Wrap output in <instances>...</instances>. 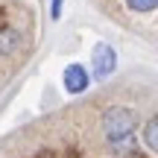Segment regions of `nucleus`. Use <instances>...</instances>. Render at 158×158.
<instances>
[{"instance_id":"1","label":"nucleus","mask_w":158,"mask_h":158,"mask_svg":"<svg viewBox=\"0 0 158 158\" xmlns=\"http://www.w3.org/2000/svg\"><path fill=\"white\" fill-rule=\"evenodd\" d=\"M100 129L114 155H129L138 147V114L126 106H111L102 111Z\"/></svg>"},{"instance_id":"2","label":"nucleus","mask_w":158,"mask_h":158,"mask_svg":"<svg viewBox=\"0 0 158 158\" xmlns=\"http://www.w3.org/2000/svg\"><path fill=\"white\" fill-rule=\"evenodd\" d=\"M114 68H117V50L111 44H106V41L94 44V53H91V79L102 82V79H108L114 73Z\"/></svg>"},{"instance_id":"3","label":"nucleus","mask_w":158,"mask_h":158,"mask_svg":"<svg viewBox=\"0 0 158 158\" xmlns=\"http://www.w3.org/2000/svg\"><path fill=\"white\" fill-rule=\"evenodd\" d=\"M62 85H64V91L68 94H82V91H88V85H91V73H88V68L85 64H68L64 68V73H62Z\"/></svg>"},{"instance_id":"4","label":"nucleus","mask_w":158,"mask_h":158,"mask_svg":"<svg viewBox=\"0 0 158 158\" xmlns=\"http://www.w3.org/2000/svg\"><path fill=\"white\" fill-rule=\"evenodd\" d=\"M23 50V32L15 27H0V59Z\"/></svg>"},{"instance_id":"5","label":"nucleus","mask_w":158,"mask_h":158,"mask_svg":"<svg viewBox=\"0 0 158 158\" xmlns=\"http://www.w3.org/2000/svg\"><path fill=\"white\" fill-rule=\"evenodd\" d=\"M155 123H158L155 117H149L147 123H143V143H147V149H149V152H155V149H158V135H155Z\"/></svg>"},{"instance_id":"6","label":"nucleus","mask_w":158,"mask_h":158,"mask_svg":"<svg viewBox=\"0 0 158 158\" xmlns=\"http://www.w3.org/2000/svg\"><path fill=\"white\" fill-rule=\"evenodd\" d=\"M123 3L129 6L132 12H141V15H147V12H152V9H155L158 0H123Z\"/></svg>"},{"instance_id":"7","label":"nucleus","mask_w":158,"mask_h":158,"mask_svg":"<svg viewBox=\"0 0 158 158\" xmlns=\"http://www.w3.org/2000/svg\"><path fill=\"white\" fill-rule=\"evenodd\" d=\"M50 18H53V21H59V18H62V0H53V9H50Z\"/></svg>"}]
</instances>
